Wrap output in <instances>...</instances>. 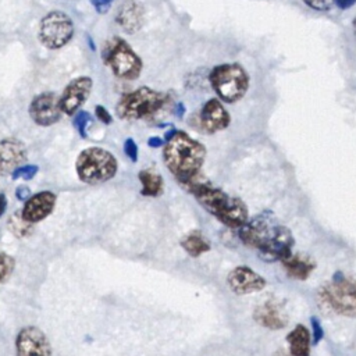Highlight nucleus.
I'll list each match as a JSON object with an SVG mask.
<instances>
[{
    "instance_id": "nucleus-19",
    "label": "nucleus",
    "mask_w": 356,
    "mask_h": 356,
    "mask_svg": "<svg viewBox=\"0 0 356 356\" xmlns=\"http://www.w3.org/2000/svg\"><path fill=\"white\" fill-rule=\"evenodd\" d=\"M54 206L56 195L50 191H42L31 195V197L25 202L21 214L26 221L35 224L44 220L53 211Z\"/></svg>"
},
{
    "instance_id": "nucleus-26",
    "label": "nucleus",
    "mask_w": 356,
    "mask_h": 356,
    "mask_svg": "<svg viewBox=\"0 0 356 356\" xmlns=\"http://www.w3.org/2000/svg\"><path fill=\"white\" fill-rule=\"evenodd\" d=\"M39 167L36 164H25V165H19L17 167L13 172H11V178L13 179H32L36 172H38Z\"/></svg>"
},
{
    "instance_id": "nucleus-5",
    "label": "nucleus",
    "mask_w": 356,
    "mask_h": 356,
    "mask_svg": "<svg viewBox=\"0 0 356 356\" xmlns=\"http://www.w3.org/2000/svg\"><path fill=\"white\" fill-rule=\"evenodd\" d=\"M209 82L217 97L225 103L241 100L249 88V76L239 64H220L209 74Z\"/></svg>"
},
{
    "instance_id": "nucleus-8",
    "label": "nucleus",
    "mask_w": 356,
    "mask_h": 356,
    "mask_svg": "<svg viewBox=\"0 0 356 356\" xmlns=\"http://www.w3.org/2000/svg\"><path fill=\"white\" fill-rule=\"evenodd\" d=\"M74 32L75 25L72 18L63 10H51L42 17L38 38L46 49L57 50L71 42Z\"/></svg>"
},
{
    "instance_id": "nucleus-27",
    "label": "nucleus",
    "mask_w": 356,
    "mask_h": 356,
    "mask_svg": "<svg viewBox=\"0 0 356 356\" xmlns=\"http://www.w3.org/2000/svg\"><path fill=\"white\" fill-rule=\"evenodd\" d=\"M14 266H15V261L11 256L6 253H0V282H3L11 275Z\"/></svg>"
},
{
    "instance_id": "nucleus-39",
    "label": "nucleus",
    "mask_w": 356,
    "mask_h": 356,
    "mask_svg": "<svg viewBox=\"0 0 356 356\" xmlns=\"http://www.w3.org/2000/svg\"><path fill=\"white\" fill-rule=\"evenodd\" d=\"M353 32H355V36H356V18L353 19Z\"/></svg>"
},
{
    "instance_id": "nucleus-12",
    "label": "nucleus",
    "mask_w": 356,
    "mask_h": 356,
    "mask_svg": "<svg viewBox=\"0 0 356 356\" xmlns=\"http://www.w3.org/2000/svg\"><path fill=\"white\" fill-rule=\"evenodd\" d=\"M28 113L31 120L40 127H50L58 122L63 115L58 96L54 92H42L36 95L29 103Z\"/></svg>"
},
{
    "instance_id": "nucleus-7",
    "label": "nucleus",
    "mask_w": 356,
    "mask_h": 356,
    "mask_svg": "<svg viewBox=\"0 0 356 356\" xmlns=\"http://www.w3.org/2000/svg\"><path fill=\"white\" fill-rule=\"evenodd\" d=\"M321 296L335 313L356 317V278L335 271L331 281L323 286Z\"/></svg>"
},
{
    "instance_id": "nucleus-9",
    "label": "nucleus",
    "mask_w": 356,
    "mask_h": 356,
    "mask_svg": "<svg viewBox=\"0 0 356 356\" xmlns=\"http://www.w3.org/2000/svg\"><path fill=\"white\" fill-rule=\"evenodd\" d=\"M295 239L288 227L275 224L268 238L257 249L259 257L266 263L282 261L292 253Z\"/></svg>"
},
{
    "instance_id": "nucleus-31",
    "label": "nucleus",
    "mask_w": 356,
    "mask_h": 356,
    "mask_svg": "<svg viewBox=\"0 0 356 356\" xmlns=\"http://www.w3.org/2000/svg\"><path fill=\"white\" fill-rule=\"evenodd\" d=\"M95 114H96V118H97L100 122L106 124V125H108V124L113 122V115H111L110 111H108L104 106H102V104H97V106L95 107Z\"/></svg>"
},
{
    "instance_id": "nucleus-28",
    "label": "nucleus",
    "mask_w": 356,
    "mask_h": 356,
    "mask_svg": "<svg viewBox=\"0 0 356 356\" xmlns=\"http://www.w3.org/2000/svg\"><path fill=\"white\" fill-rule=\"evenodd\" d=\"M302 1L316 11H328L335 6V0H302Z\"/></svg>"
},
{
    "instance_id": "nucleus-20",
    "label": "nucleus",
    "mask_w": 356,
    "mask_h": 356,
    "mask_svg": "<svg viewBox=\"0 0 356 356\" xmlns=\"http://www.w3.org/2000/svg\"><path fill=\"white\" fill-rule=\"evenodd\" d=\"M282 266L286 271V274L291 278L295 280H306L309 278V275L313 273V270L316 268V263L303 254H289L286 259H284Z\"/></svg>"
},
{
    "instance_id": "nucleus-4",
    "label": "nucleus",
    "mask_w": 356,
    "mask_h": 356,
    "mask_svg": "<svg viewBox=\"0 0 356 356\" xmlns=\"http://www.w3.org/2000/svg\"><path fill=\"white\" fill-rule=\"evenodd\" d=\"M118 168L117 159L103 147L92 146L83 149L75 163L79 179L85 184H102L111 179Z\"/></svg>"
},
{
    "instance_id": "nucleus-34",
    "label": "nucleus",
    "mask_w": 356,
    "mask_h": 356,
    "mask_svg": "<svg viewBox=\"0 0 356 356\" xmlns=\"http://www.w3.org/2000/svg\"><path fill=\"white\" fill-rule=\"evenodd\" d=\"M164 143H165L164 138H160V136H150V138L147 139V145H149L150 147H154V149L164 146Z\"/></svg>"
},
{
    "instance_id": "nucleus-29",
    "label": "nucleus",
    "mask_w": 356,
    "mask_h": 356,
    "mask_svg": "<svg viewBox=\"0 0 356 356\" xmlns=\"http://www.w3.org/2000/svg\"><path fill=\"white\" fill-rule=\"evenodd\" d=\"M310 324H312V342L318 343L323 337H324V330L321 327V323L317 317H310Z\"/></svg>"
},
{
    "instance_id": "nucleus-1",
    "label": "nucleus",
    "mask_w": 356,
    "mask_h": 356,
    "mask_svg": "<svg viewBox=\"0 0 356 356\" xmlns=\"http://www.w3.org/2000/svg\"><path fill=\"white\" fill-rule=\"evenodd\" d=\"M163 147L165 167L178 182H184L200 171L206 159V147L184 131L177 129Z\"/></svg>"
},
{
    "instance_id": "nucleus-37",
    "label": "nucleus",
    "mask_w": 356,
    "mask_h": 356,
    "mask_svg": "<svg viewBox=\"0 0 356 356\" xmlns=\"http://www.w3.org/2000/svg\"><path fill=\"white\" fill-rule=\"evenodd\" d=\"M7 209V197L4 193H0V217L4 214Z\"/></svg>"
},
{
    "instance_id": "nucleus-36",
    "label": "nucleus",
    "mask_w": 356,
    "mask_h": 356,
    "mask_svg": "<svg viewBox=\"0 0 356 356\" xmlns=\"http://www.w3.org/2000/svg\"><path fill=\"white\" fill-rule=\"evenodd\" d=\"M185 104L184 103H181V102H178L177 104H175V107H174V114L178 117V118H181V117H184V114H185Z\"/></svg>"
},
{
    "instance_id": "nucleus-35",
    "label": "nucleus",
    "mask_w": 356,
    "mask_h": 356,
    "mask_svg": "<svg viewBox=\"0 0 356 356\" xmlns=\"http://www.w3.org/2000/svg\"><path fill=\"white\" fill-rule=\"evenodd\" d=\"M355 4H356V0H335V6H338L341 10H348Z\"/></svg>"
},
{
    "instance_id": "nucleus-22",
    "label": "nucleus",
    "mask_w": 356,
    "mask_h": 356,
    "mask_svg": "<svg viewBox=\"0 0 356 356\" xmlns=\"http://www.w3.org/2000/svg\"><path fill=\"white\" fill-rule=\"evenodd\" d=\"M181 246L192 257H197L211 249L210 241L199 229H193V231L188 232L181 239Z\"/></svg>"
},
{
    "instance_id": "nucleus-17",
    "label": "nucleus",
    "mask_w": 356,
    "mask_h": 356,
    "mask_svg": "<svg viewBox=\"0 0 356 356\" xmlns=\"http://www.w3.org/2000/svg\"><path fill=\"white\" fill-rule=\"evenodd\" d=\"M199 121L202 128L206 132L214 134L225 129L231 122V117L225 110V107L222 106L221 100L217 97V99H210L203 104L200 110Z\"/></svg>"
},
{
    "instance_id": "nucleus-16",
    "label": "nucleus",
    "mask_w": 356,
    "mask_h": 356,
    "mask_svg": "<svg viewBox=\"0 0 356 356\" xmlns=\"http://www.w3.org/2000/svg\"><path fill=\"white\" fill-rule=\"evenodd\" d=\"M117 25L129 35L136 33L145 24V8L138 0H124L115 11Z\"/></svg>"
},
{
    "instance_id": "nucleus-18",
    "label": "nucleus",
    "mask_w": 356,
    "mask_h": 356,
    "mask_svg": "<svg viewBox=\"0 0 356 356\" xmlns=\"http://www.w3.org/2000/svg\"><path fill=\"white\" fill-rule=\"evenodd\" d=\"M26 147L17 138H6L0 140V175L11 174L17 167L26 161Z\"/></svg>"
},
{
    "instance_id": "nucleus-6",
    "label": "nucleus",
    "mask_w": 356,
    "mask_h": 356,
    "mask_svg": "<svg viewBox=\"0 0 356 356\" xmlns=\"http://www.w3.org/2000/svg\"><path fill=\"white\" fill-rule=\"evenodd\" d=\"M102 57L104 64L108 65L111 72L120 79L134 81L140 75L143 68L140 57L129 43L120 36H114L106 42Z\"/></svg>"
},
{
    "instance_id": "nucleus-32",
    "label": "nucleus",
    "mask_w": 356,
    "mask_h": 356,
    "mask_svg": "<svg viewBox=\"0 0 356 356\" xmlns=\"http://www.w3.org/2000/svg\"><path fill=\"white\" fill-rule=\"evenodd\" d=\"M113 0H90V4L99 14H106L111 7Z\"/></svg>"
},
{
    "instance_id": "nucleus-10",
    "label": "nucleus",
    "mask_w": 356,
    "mask_h": 356,
    "mask_svg": "<svg viewBox=\"0 0 356 356\" xmlns=\"http://www.w3.org/2000/svg\"><path fill=\"white\" fill-rule=\"evenodd\" d=\"M274 225L273 211H261L252 218H248L241 227L236 228L238 238L246 246L259 249L271 234Z\"/></svg>"
},
{
    "instance_id": "nucleus-38",
    "label": "nucleus",
    "mask_w": 356,
    "mask_h": 356,
    "mask_svg": "<svg viewBox=\"0 0 356 356\" xmlns=\"http://www.w3.org/2000/svg\"><path fill=\"white\" fill-rule=\"evenodd\" d=\"M274 356H292L289 352L286 353V352H284V350H278V352H275L274 353Z\"/></svg>"
},
{
    "instance_id": "nucleus-25",
    "label": "nucleus",
    "mask_w": 356,
    "mask_h": 356,
    "mask_svg": "<svg viewBox=\"0 0 356 356\" xmlns=\"http://www.w3.org/2000/svg\"><path fill=\"white\" fill-rule=\"evenodd\" d=\"M90 121H92V117L88 111L79 110L74 114V127L81 135V138H86V128L90 124Z\"/></svg>"
},
{
    "instance_id": "nucleus-15",
    "label": "nucleus",
    "mask_w": 356,
    "mask_h": 356,
    "mask_svg": "<svg viewBox=\"0 0 356 356\" xmlns=\"http://www.w3.org/2000/svg\"><path fill=\"white\" fill-rule=\"evenodd\" d=\"M253 317L261 327L268 330H281L289 321L285 306L277 299H268L257 305L253 312Z\"/></svg>"
},
{
    "instance_id": "nucleus-11",
    "label": "nucleus",
    "mask_w": 356,
    "mask_h": 356,
    "mask_svg": "<svg viewBox=\"0 0 356 356\" xmlns=\"http://www.w3.org/2000/svg\"><path fill=\"white\" fill-rule=\"evenodd\" d=\"M93 88V79L88 75H81L71 79L63 93L58 96V103L63 114L74 115L81 110L83 103L88 100Z\"/></svg>"
},
{
    "instance_id": "nucleus-13",
    "label": "nucleus",
    "mask_w": 356,
    "mask_h": 356,
    "mask_svg": "<svg viewBox=\"0 0 356 356\" xmlns=\"http://www.w3.org/2000/svg\"><path fill=\"white\" fill-rule=\"evenodd\" d=\"M17 356H51V348L42 330L33 325L24 327L15 339Z\"/></svg>"
},
{
    "instance_id": "nucleus-2",
    "label": "nucleus",
    "mask_w": 356,
    "mask_h": 356,
    "mask_svg": "<svg viewBox=\"0 0 356 356\" xmlns=\"http://www.w3.org/2000/svg\"><path fill=\"white\" fill-rule=\"evenodd\" d=\"M195 197L206 211L229 228H238L249 218L248 207L242 199L231 196L213 185L196 193Z\"/></svg>"
},
{
    "instance_id": "nucleus-23",
    "label": "nucleus",
    "mask_w": 356,
    "mask_h": 356,
    "mask_svg": "<svg viewBox=\"0 0 356 356\" xmlns=\"http://www.w3.org/2000/svg\"><path fill=\"white\" fill-rule=\"evenodd\" d=\"M138 178L142 184V189L140 193L143 196H160L163 193V188H164V181L163 177L154 171V170H142L138 174Z\"/></svg>"
},
{
    "instance_id": "nucleus-30",
    "label": "nucleus",
    "mask_w": 356,
    "mask_h": 356,
    "mask_svg": "<svg viewBox=\"0 0 356 356\" xmlns=\"http://www.w3.org/2000/svg\"><path fill=\"white\" fill-rule=\"evenodd\" d=\"M124 153L127 154V157L131 160V161H136L138 160V145L136 142L132 139V138H127L125 142H124Z\"/></svg>"
},
{
    "instance_id": "nucleus-33",
    "label": "nucleus",
    "mask_w": 356,
    "mask_h": 356,
    "mask_svg": "<svg viewBox=\"0 0 356 356\" xmlns=\"http://www.w3.org/2000/svg\"><path fill=\"white\" fill-rule=\"evenodd\" d=\"M15 195H17V199L18 200H28L29 197H31V191H29V188L28 186H25V185H21V186H18L17 188V191H15Z\"/></svg>"
},
{
    "instance_id": "nucleus-24",
    "label": "nucleus",
    "mask_w": 356,
    "mask_h": 356,
    "mask_svg": "<svg viewBox=\"0 0 356 356\" xmlns=\"http://www.w3.org/2000/svg\"><path fill=\"white\" fill-rule=\"evenodd\" d=\"M8 225H10V229L18 236V238H24L26 235L31 234L32 231V222L26 221L21 211L19 213H15L14 216H11V218L8 220Z\"/></svg>"
},
{
    "instance_id": "nucleus-14",
    "label": "nucleus",
    "mask_w": 356,
    "mask_h": 356,
    "mask_svg": "<svg viewBox=\"0 0 356 356\" xmlns=\"http://www.w3.org/2000/svg\"><path fill=\"white\" fill-rule=\"evenodd\" d=\"M266 278L248 266L232 268L227 277V285L235 295H249L266 286Z\"/></svg>"
},
{
    "instance_id": "nucleus-3",
    "label": "nucleus",
    "mask_w": 356,
    "mask_h": 356,
    "mask_svg": "<svg viewBox=\"0 0 356 356\" xmlns=\"http://www.w3.org/2000/svg\"><path fill=\"white\" fill-rule=\"evenodd\" d=\"M170 102L167 93L154 90L149 86H140L122 95L115 104V114L121 120L136 121L153 117L161 111Z\"/></svg>"
},
{
    "instance_id": "nucleus-21",
    "label": "nucleus",
    "mask_w": 356,
    "mask_h": 356,
    "mask_svg": "<svg viewBox=\"0 0 356 356\" xmlns=\"http://www.w3.org/2000/svg\"><path fill=\"white\" fill-rule=\"evenodd\" d=\"M286 343L292 356H309L312 335L303 324H298L292 331L288 332Z\"/></svg>"
}]
</instances>
